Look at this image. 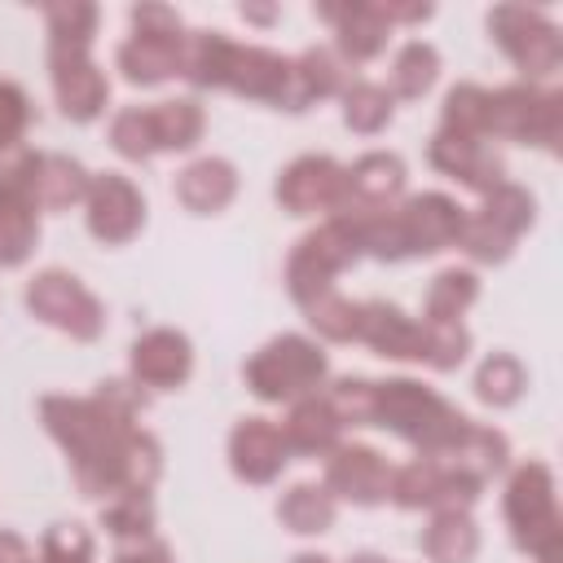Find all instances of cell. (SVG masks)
<instances>
[{
    "mask_svg": "<svg viewBox=\"0 0 563 563\" xmlns=\"http://www.w3.org/2000/svg\"><path fill=\"white\" fill-rule=\"evenodd\" d=\"M101 523L119 541L150 537V528H154V501H150V493H119V497H110L106 510H101Z\"/></svg>",
    "mask_w": 563,
    "mask_h": 563,
    "instance_id": "39",
    "label": "cell"
},
{
    "mask_svg": "<svg viewBox=\"0 0 563 563\" xmlns=\"http://www.w3.org/2000/svg\"><path fill=\"white\" fill-rule=\"evenodd\" d=\"M48 435L70 453L75 484L84 497H119L150 493L163 471V453L154 435L132 427V413L114 409L101 396H44L40 400Z\"/></svg>",
    "mask_w": 563,
    "mask_h": 563,
    "instance_id": "1",
    "label": "cell"
},
{
    "mask_svg": "<svg viewBox=\"0 0 563 563\" xmlns=\"http://www.w3.org/2000/svg\"><path fill=\"white\" fill-rule=\"evenodd\" d=\"M48 48L57 53H88L92 31H97V9L92 4H48Z\"/></svg>",
    "mask_w": 563,
    "mask_h": 563,
    "instance_id": "34",
    "label": "cell"
},
{
    "mask_svg": "<svg viewBox=\"0 0 563 563\" xmlns=\"http://www.w3.org/2000/svg\"><path fill=\"white\" fill-rule=\"evenodd\" d=\"M242 18H251V22H273V18H277V9H255V4H242Z\"/></svg>",
    "mask_w": 563,
    "mask_h": 563,
    "instance_id": "50",
    "label": "cell"
},
{
    "mask_svg": "<svg viewBox=\"0 0 563 563\" xmlns=\"http://www.w3.org/2000/svg\"><path fill=\"white\" fill-rule=\"evenodd\" d=\"M224 88L242 92V97H255V101H277L282 106V97L290 88V62L268 53V48H255V44H233L229 70H224Z\"/></svg>",
    "mask_w": 563,
    "mask_h": 563,
    "instance_id": "19",
    "label": "cell"
},
{
    "mask_svg": "<svg viewBox=\"0 0 563 563\" xmlns=\"http://www.w3.org/2000/svg\"><path fill=\"white\" fill-rule=\"evenodd\" d=\"M435 75H440V53H435V44L409 40V44L396 53V62H391V97L413 101V97H422V92L435 84Z\"/></svg>",
    "mask_w": 563,
    "mask_h": 563,
    "instance_id": "32",
    "label": "cell"
},
{
    "mask_svg": "<svg viewBox=\"0 0 563 563\" xmlns=\"http://www.w3.org/2000/svg\"><path fill=\"white\" fill-rule=\"evenodd\" d=\"M347 563H387V559H383V554H352Z\"/></svg>",
    "mask_w": 563,
    "mask_h": 563,
    "instance_id": "51",
    "label": "cell"
},
{
    "mask_svg": "<svg viewBox=\"0 0 563 563\" xmlns=\"http://www.w3.org/2000/svg\"><path fill=\"white\" fill-rule=\"evenodd\" d=\"M475 295H479V277L471 268H444L427 286L422 312H427V321H462V312L475 303Z\"/></svg>",
    "mask_w": 563,
    "mask_h": 563,
    "instance_id": "31",
    "label": "cell"
},
{
    "mask_svg": "<svg viewBox=\"0 0 563 563\" xmlns=\"http://www.w3.org/2000/svg\"><path fill=\"white\" fill-rule=\"evenodd\" d=\"M40 242V207L31 189L0 185V268H18Z\"/></svg>",
    "mask_w": 563,
    "mask_h": 563,
    "instance_id": "22",
    "label": "cell"
},
{
    "mask_svg": "<svg viewBox=\"0 0 563 563\" xmlns=\"http://www.w3.org/2000/svg\"><path fill=\"white\" fill-rule=\"evenodd\" d=\"M479 216H484V220H493L501 233L519 238L523 229H532V220H537V202H532V194H528V189H519V185L501 180L497 189H488V194H484Z\"/></svg>",
    "mask_w": 563,
    "mask_h": 563,
    "instance_id": "35",
    "label": "cell"
},
{
    "mask_svg": "<svg viewBox=\"0 0 563 563\" xmlns=\"http://www.w3.org/2000/svg\"><path fill=\"white\" fill-rule=\"evenodd\" d=\"M343 88V62L330 48H308L303 57L290 62V88L282 97L286 110H303L317 97H330Z\"/></svg>",
    "mask_w": 563,
    "mask_h": 563,
    "instance_id": "27",
    "label": "cell"
},
{
    "mask_svg": "<svg viewBox=\"0 0 563 563\" xmlns=\"http://www.w3.org/2000/svg\"><path fill=\"white\" fill-rule=\"evenodd\" d=\"M361 255V233H356V220L347 211L330 216L321 229H312L308 238H299L290 264H286V286L299 303L317 299L330 290V282Z\"/></svg>",
    "mask_w": 563,
    "mask_h": 563,
    "instance_id": "6",
    "label": "cell"
},
{
    "mask_svg": "<svg viewBox=\"0 0 563 563\" xmlns=\"http://www.w3.org/2000/svg\"><path fill=\"white\" fill-rule=\"evenodd\" d=\"M194 369V347L180 330H145L136 343H132V374H136V387H180Z\"/></svg>",
    "mask_w": 563,
    "mask_h": 563,
    "instance_id": "17",
    "label": "cell"
},
{
    "mask_svg": "<svg viewBox=\"0 0 563 563\" xmlns=\"http://www.w3.org/2000/svg\"><path fill=\"white\" fill-rule=\"evenodd\" d=\"M295 563H330V559H321V554H299Z\"/></svg>",
    "mask_w": 563,
    "mask_h": 563,
    "instance_id": "52",
    "label": "cell"
},
{
    "mask_svg": "<svg viewBox=\"0 0 563 563\" xmlns=\"http://www.w3.org/2000/svg\"><path fill=\"white\" fill-rule=\"evenodd\" d=\"M26 308H31L44 325H53V330H62V334H70V339H79V343H92V339L106 330V308H101L97 295H92L75 273H66V268H44V273H35V277L26 282Z\"/></svg>",
    "mask_w": 563,
    "mask_h": 563,
    "instance_id": "7",
    "label": "cell"
},
{
    "mask_svg": "<svg viewBox=\"0 0 563 563\" xmlns=\"http://www.w3.org/2000/svg\"><path fill=\"white\" fill-rule=\"evenodd\" d=\"M343 123L352 132H383L391 123V92L383 84L343 88Z\"/></svg>",
    "mask_w": 563,
    "mask_h": 563,
    "instance_id": "36",
    "label": "cell"
},
{
    "mask_svg": "<svg viewBox=\"0 0 563 563\" xmlns=\"http://www.w3.org/2000/svg\"><path fill=\"white\" fill-rule=\"evenodd\" d=\"M242 374L260 400H299L325 378V352L303 334H277L246 361Z\"/></svg>",
    "mask_w": 563,
    "mask_h": 563,
    "instance_id": "5",
    "label": "cell"
},
{
    "mask_svg": "<svg viewBox=\"0 0 563 563\" xmlns=\"http://www.w3.org/2000/svg\"><path fill=\"white\" fill-rule=\"evenodd\" d=\"M431 163L444 176H453V180H462V185H471L479 194H488V189H497L506 180V163H501V154H493V145H484L479 136L449 132V128H440L431 136Z\"/></svg>",
    "mask_w": 563,
    "mask_h": 563,
    "instance_id": "16",
    "label": "cell"
},
{
    "mask_svg": "<svg viewBox=\"0 0 563 563\" xmlns=\"http://www.w3.org/2000/svg\"><path fill=\"white\" fill-rule=\"evenodd\" d=\"M40 563H92V537L79 523H53L44 532Z\"/></svg>",
    "mask_w": 563,
    "mask_h": 563,
    "instance_id": "44",
    "label": "cell"
},
{
    "mask_svg": "<svg viewBox=\"0 0 563 563\" xmlns=\"http://www.w3.org/2000/svg\"><path fill=\"white\" fill-rule=\"evenodd\" d=\"M88 233L106 246H119V242H132L145 224V198L141 189L119 176V172H101L92 176L88 185Z\"/></svg>",
    "mask_w": 563,
    "mask_h": 563,
    "instance_id": "11",
    "label": "cell"
},
{
    "mask_svg": "<svg viewBox=\"0 0 563 563\" xmlns=\"http://www.w3.org/2000/svg\"><path fill=\"white\" fill-rule=\"evenodd\" d=\"M488 35L497 40V48L532 79H545L559 70L563 62V35L559 26L528 4H497L488 13Z\"/></svg>",
    "mask_w": 563,
    "mask_h": 563,
    "instance_id": "8",
    "label": "cell"
},
{
    "mask_svg": "<svg viewBox=\"0 0 563 563\" xmlns=\"http://www.w3.org/2000/svg\"><path fill=\"white\" fill-rule=\"evenodd\" d=\"M396 220H400L409 255H435L444 246H457L466 211L453 198H444V194H418L405 207H396Z\"/></svg>",
    "mask_w": 563,
    "mask_h": 563,
    "instance_id": "13",
    "label": "cell"
},
{
    "mask_svg": "<svg viewBox=\"0 0 563 563\" xmlns=\"http://www.w3.org/2000/svg\"><path fill=\"white\" fill-rule=\"evenodd\" d=\"M233 194H238V172L224 158H198L176 176V198L198 216L224 211L233 202Z\"/></svg>",
    "mask_w": 563,
    "mask_h": 563,
    "instance_id": "24",
    "label": "cell"
},
{
    "mask_svg": "<svg viewBox=\"0 0 563 563\" xmlns=\"http://www.w3.org/2000/svg\"><path fill=\"white\" fill-rule=\"evenodd\" d=\"M110 145L123 154V158H150V154H158V145H154V128H150V106H128V110H119L114 114V123H110Z\"/></svg>",
    "mask_w": 563,
    "mask_h": 563,
    "instance_id": "42",
    "label": "cell"
},
{
    "mask_svg": "<svg viewBox=\"0 0 563 563\" xmlns=\"http://www.w3.org/2000/svg\"><path fill=\"white\" fill-rule=\"evenodd\" d=\"M150 128H154V145L158 150H189L202 141L207 114L198 101L180 97V101H158L150 106Z\"/></svg>",
    "mask_w": 563,
    "mask_h": 563,
    "instance_id": "29",
    "label": "cell"
},
{
    "mask_svg": "<svg viewBox=\"0 0 563 563\" xmlns=\"http://www.w3.org/2000/svg\"><path fill=\"white\" fill-rule=\"evenodd\" d=\"M92 176L66 158V154H35V176H31V198L40 211H66L70 202L88 198Z\"/></svg>",
    "mask_w": 563,
    "mask_h": 563,
    "instance_id": "26",
    "label": "cell"
},
{
    "mask_svg": "<svg viewBox=\"0 0 563 563\" xmlns=\"http://www.w3.org/2000/svg\"><path fill=\"white\" fill-rule=\"evenodd\" d=\"M277 202L295 216L343 211L347 207V167L330 154H303L277 176Z\"/></svg>",
    "mask_w": 563,
    "mask_h": 563,
    "instance_id": "10",
    "label": "cell"
},
{
    "mask_svg": "<svg viewBox=\"0 0 563 563\" xmlns=\"http://www.w3.org/2000/svg\"><path fill=\"white\" fill-rule=\"evenodd\" d=\"M334 510H339V501L330 497L325 484H295L277 501V519L290 532H325L334 523Z\"/></svg>",
    "mask_w": 563,
    "mask_h": 563,
    "instance_id": "30",
    "label": "cell"
},
{
    "mask_svg": "<svg viewBox=\"0 0 563 563\" xmlns=\"http://www.w3.org/2000/svg\"><path fill=\"white\" fill-rule=\"evenodd\" d=\"M484 479L444 462V457H413L405 466L391 471L387 479V497L405 510H466L479 497Z\"/></svg>",
    "mask_w": 563,
    "mask_h": 563,
    "instance_id": "9",
    "label": "cell"
},
{
    "mask_svg": "<svg viewBox=\"0 0 563 563\" xmlns=\"http://www.w3.org/2000/svg\"><path fill=\"white\" fill-rule=\"evenodd\" d=\"M378 13L387 26L391 22H422V18H431V4H378Z\"/></svg>",
    "mask_w": 563,
    "mask_h": 563,
    "instance_id": "49",
    "label": "cell"
},
{
    "mask_svg": "<svg viewBox=\"0 0 563 563\" xmlns=\"http://www.w3.org/2000/svg\"><path fill=\"white\" fill-rule=\"evenodd\" d=\"M374 422L396 431L400 440H409L418 449V457H449L471 427L466 413H457L444 396H435L431 387H422L413 378L378 383Z\"/></svg>",
    "mask_w": 563,
    "mask_h": 563,
    "instance_id": "2",
    "label": "cell"
},
{
    "mask_svg": "<svg viewBox=\"0 0 563 563\" xmlns=\"http://www.w3.org/2000/svg\"><path fill=\"white\" fill-rule=\"evenodd\" d=\"M471 352V334L462 321H422V361L431 369H457Z\"/></svg>",
    "mask_w": 563,
    "mask_h": 563,
    "instance_id": "38",
    "label": "cell"
},
{
    "mask_svg": "<svg viewBox=\"0 0 563 563\" xmlns=\"http://www.w3.org/2000/svg\"><path fill=\"white\" fill-rule=\"evenodd\" d=\"M180 48H185L180 31H172V35H136L132 31V40L119 44L114 62L128 84H158V79L180 75Z\"/></svg>",
    "mask_w": 563,
    "mask_h": 563,
    "instance_id": "20",
    "label": "cell"
},
{
    "mask_svg": "<svg viewBox=\"0 0 563 563\" xmlns=\"http://www.w3.org/2000/svg\"><path fill=\"white\" fill-rule=\"evenodd\" d=\"M523 387H528V369L519 365V356H510V352H493L484 365H479V374H475V396L484 400V405H515L519 396H523Z\"/></svg>",
    "mask_w": 563,
    "mask_h": 563,
    "instance_id": "33",
    "label": "cell"
},
{
    "mask_svg": "<svg viewBox=\"0 0 563 563\" xmlns=\"http://www.w3.org/2000/svg\"><path fill=\"white\" fill-rule=\"evenodd\" d=\"M484 119H488V88H479V84L449 88V97H444V123L440 128L484 141Z\"/></svg>",
    "mask_w": 563,
    "mask_h": 563,
    "instance_id": "40",
    "label": "cell"
},
{
    "mask_svg": "<svg viewBox=\"0 0 563 563\" xmlns=\"http://www.w3.org/2000/svg\"><path fill=\"white\" fill-rule=\"evenodd\" d=\"M479 550V528L466 510H435L422 532V554L431 563H471Z\"/></svg>",
    "mask_w": 563,
    "mask_h": 563,
    "instance_id": "28",
    "label": "cell"
},
{
    "mask_svg": "<svg viewBox=\"0 0 563 563\" xmlns=\"http://www.w3.org/2000/svg\"><path fill=\"white\" fill-rule=\"evenodd\" d=\"M400 189H405V163L396 154L374 150L347 167V207H391Z\"/></svg>",
    "mask_w": 563,
    "mask_h": 563,
    "instance_id": "25",
    "label": "cell"
},
{
    "mask_svg": "<svg viewBox=\"0 0 563 563\" xmlns=\"http://www.w3.org/2000/svg\"><path fill=\"white\" fill-rule=\"evenodd\" d=\"M317 18L334 22V35H339V48L343 57L352 62H365L374 53H383L387 44V22L378 13V4H317Z\"/></svg>",
    "mask_w": 563,
    "mask_h": 563,
    "instance_id": "23",
    "label": "cell"
},
{
    "mask_svg": "<svg viewBox=\"0 0 563 563\" xmlns=\"http://www.w3.org/2000/svg\"><path fill=\"white\" fill-rule=\"evenodd\" d=\"M387 462L378 449H365V444H334L330 449V462H325V488L330 497L339 501H356V506H378L387 497Z\"/></svg>",
    "mask_w": 563,
    "mask_h": 563,
    "instance_id": "12",
    "label": "cell"
},
{
    "mask_svg": "<svg viewBox=\"0 0 563 563\" xmlns=\"http://www.w3.org/2000/svg\"><path fill=\"white\" fill-rule=\"evenodd\" d=\"M114 563H172V554H167V545H158V541L141 537V541H128V545L119 550V559H114Z\"/></svg>",
    "mask_w": 563,
    "mask_h": 563,
    "instance_id": "47",
    "label": "cell"
},
{
    "mask_svg": "<svg viewBox=\"0 0 563 563\" xmlns=\"http://www.w3.org/2000/svg\"><path fill=\"white\" fill-rule=\"evenodd\" d=\"M325 400H330V409L339 413V422H374L378 383H369V378H339Z\"/></svg>",
    "mask_w": 563,
    "mask_h": 563,
    "instance_id": "43",
    "label": "cell"
},
{
    "mask_svg": "<svg viewBox=\"0 0 563 563\" xmlns=\"http://www.w3.org/2000/svg\"><path fill=\"white\" fill-rule=\"evenodd\" d=\"M290 462V449L282 440V427L268 418H242L229 431V466L246 484H268Z\"/></svg>",
    "mask_w": 563,
    "mask_h": 563,
    "instance_id": "15",
    "label": "cell"
},
{
    "mask_svg": "<svg viewBox=\"0 0 563 563\" xmlns=\"http://www.w3.org/2000/svg\"><path fill=\"white\" fill-rule=\"evenodd\" d=\"M506 523L519 550L537 563H563V519L554 506V475L545 462H523L506 484Z\"/></svg>",
    "mask_w": 563,
    "mask_h": 563,
    "instance_id": "3",
    "label": "cell"
},
{
    "mask_svg": "<svg viewBox=\"0 0 563 563\" xmlns=\"http://www.w3.org/2000/svg\"><path fill=\"white\" fill-rule=\"evenodd\" d=\"M484 136L523 141V145H541V150L559 154L563 97L554 88H541V84H506V88L488 92Z\"/></svg>",
    "mask_w": 563,
    "mask_h": 563,
    "instance_id": "4",
    "label": "cell"
},
{
    "mask_svg": "<svg viewBox=\"0 0 563 563\" xmlns=\"http://www.w3.org/2000/svg\"><path fill=\"white\" fill-rule=\"evenodd\" d=\"M48 70H53V97H57L66 119L88 123V119H97L106 110L110 84L92 66L88 53H57V48H48Z\"/></svg>",
    "mask_w": 563,
    "mask_h": 563,
    "instance_id": "14",
    "label": "cell"
},
{
    "mask_svg": "<svg viewBox=\"0 0 563 563\" xmlns=\"http://www.w3.org/2000/svg\"><path fill=\"white\" fill-rule=\"evenodd\" d=\"M303 312H308V321H312V330H317V334H325V339H334V343H347V339H356L361 303L343 299L339 290H325V295L308 299V303H303Z\"/></svg>",
    "mask_w": 563,
    "mask_h": 563,
    "instance_id": "37",
    "label": "cell"
},
{
    "mask_svg": "<svg viewBox=\"0 0 563 563\" xmlns=\"http://www.w3.org/2000/svg\"><path fill=\"white\" fill-rule=\"evenodd\" d=\"M132 31L136 35H172V31H180V18L163 4H141V9H132Z\"/></svg>",
    "mask_w": 563,
    "mask_h": 563,
    "instance_id": "46",
    "label": "cell"
},
{
    "mask_svg": "<svg viewBox=\"0 0 563 563\" xmlns=\"http://www.w3.org/2000/svg\"><path fill=\"white\" fill-rule=\"evenodd\" d=\"M339 431H343V422H339V413L330 409V400L325 396H299V400H290V413H286V422H282V440H286V449L290 453H330L334 444H339Z\"/></svg>",
    "mask_w": 563,
    "mask_h": 563,
    "instance_id": "21",
    "label": "cell"
},
{
    "mask_svg": "<svg viewBox=\"0 0 563 563\" xmlns=\"http://www.w3.org/2000/svg\"><path fill=\"white\" fill-rule=\"evenodd\" d=\"M26 123H31V97L18 84L0 79V154H13L18 150Z\"/></svg>",
    "mask_w": 563,
    "mask_h": 563,
    "instance_id": "45",
    "label": "cell"
},
{
    "mask_svg": "<svg viewBox=\"0 0 563 563\" xmlns=\"http://www.w3.org/2000/svg\"><path fill=\"white\" fill-rule=\"evenodd\" d=\"M0 563H40V559H35V550L18 532L0 528Z\"/></svg>",
    "mask_w": 563,
    "mask_h": 563,
    "instance_id": "48",
    "label": "cell"
},
{
    "mask_svg": "<svg viewBox=\"0 0 563 563\" xmlns=\"http://www.w3.org/2000/svg\"><path fill=\"white\" fill-rule=\"evenodd\" d=\"M356 339L369 343L378 356H391V361H422V321L405 317L396 303H383V299L361 303Z\"/></svg>",
    "mask_w": 563,
    "mask_h": 563,
    "instance_id": "18",
    "label": "cell"
},
{
    "mask_svg": "<svg viewBox=\"0 0 563 563\" xmlns=\"http://www.w3.org/2000/svg\"><path fill=\"white\" fill-rule=\"evenodd\" d=\"M457 246H462L471 260H479V264H501V260L515 251V238L501 233V229H497L493 220H484L479 211H466L462 233H457Z\"/></svg>",
    "mask_w": 563,
    "mask_h": 563,
    "instance_id": "41",
    "label": "cell"
}]
</instances>
